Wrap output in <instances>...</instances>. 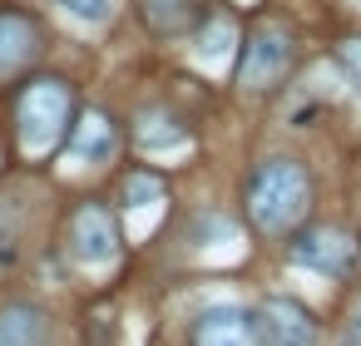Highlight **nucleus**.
I'll return each instance as SVG.
<instances>
[{
    "mask_svg": "<svg viewBox=\"0 0 361 346\" xmlns=\"http://www.w3.org/2000/svg\"><path fill=\"white\" fill-rule=\"evenodd\" d=\"M312 203V178L297 159H267L247 178V218L257 233H287Z\"/></svg>",
    "mask_w": 361,
    "mask_h": 346,
    "instance_id": "1",
    "label": "nucleus"
},
{
    "mask_svg": "<svg viewBox=\"0 0 361 346\" xmlns=\"http://www.w3.org/2000/svg\"><path fill=\"white\" fill-rule=\"evenodd\" d=\"M70 124V89L65 80H35L20 94V134L30 149H55Z\"/></svg>",
    "mask_w": 361,
    "mask_h": 346,
    "instance_id": "2",
    "label": "nucleus"
},
{
    "mask_svg": "<svg viewBox=\"0 0 361 346\" xmlns=\"http://www.w3.org/2000/svg\"><path fill=\"white\" fill-rule=\"evenodd\" d=\"M292 65V35L282 25H257L243 45V65H238V85L243 89H267L287 75Z\"/></svg>",
    "mask_w": 361,
    "mask_h": 346,
    "instance_id": "3",
    "label": "nucleus"
},
{
    "mask_svg": "<svg viewBox=\"0 0 361 346\" xmlns=\"http://www.w3.org/2000/svg\"><path fill=\"white\" fill-rule=\"evenodd\" d=\"M292 262L322 277H351L356 272V242L336 228H307L292 237Z\"/></svg>",
    "mask_w": 361,
    "mask_h": 346,
    "instance_id": "4",
    "label": "nucleus"
},
{
    "mask_svg": "<svg viewBox=\"0 0 361 346\" xmlns=\"http://www.w3.org/2000/svg\"><path fill=\"white\" fill-rule=\"evenodd\" d=\"M257 341L262 346H317V316L292 297H267L257 307Z\"/></svg>",
    "mask_w": 361,
    "mask_h": 346,
    "instance_id": "5",
    "label": "nucleus"
},
{
    "mask_svg": "<svg viewBox=\"0 0 361 346\" xmlns=\"http://www.w3.org/2000/svg\"><path fill=\"white\" fill-rule=\"evenodd\" d=\"M70 252L80 262H109L119 252V228L104 203H80L70 218Z\"/></svg>",
    "mask_w": 361,
    "mask_h": 346,
    "instance_id": "6",
    "label": "nucleus"
},
{
    "mask_svg": "<svg viewBox=\"0 0 361 346\" xmlns=\"http://www.w3.org/2000/svg\"><path fill=\"white\" fill-rule=\"evenodd\" d=\"M193 346H257V321L238 307H208L193 321Z\"/></svg>",
    "mask_w": 361,
    "mask_h": 346,
    "instance_id": "7",
    "label": "nucleus"
},
{
    "mask_svg": "<svg viewBox=\"0 0 361 346\" xmlns=\"http://www.w3.org/2000/svg\"><path fill=\"white\" fill-rule=\"evenodd\" d=\"M35 50H40V30H35V20L20 16V11H0V80L16 75L20 65H30Z\"/></svg>",
    "mask_w": 361,
    "mask_h": 346,
    "instance_id": "8",
    "label": "nucleus"
},
{
    "mask_svg": "<svg viewBox=\"0 0 361 346\" xmlns=\"http://www.w3.org/2000/svg\"><path fill=\"white\" fill-rule=\"evenodd\" d=\"M114 144H119V134H114V124L104 119V114H80V124L70 129V139H65V154L75 159V163H104L109 154H114Z\"/></svg>",
    "mask_w": 361,
    "mask_h": 346,
    "instance_id": "9",
    "label": "nucleus"
},
{
    "mask_svg": "<svg viewBox=\"0 0 361 346\" xmlns=\"http://www.w3.org/2000/svg\"><path fill=\"white\" fill-rule=\"evenodd\" d=\"M0 346H45V311L30 302H11L0 311Z\"/></svg>",
    "mask_w": 361,
    "mask_h": 346,
    "instance_id": "10",
    "label": "nucleus"
},
{
    "mask_svg": "<svg viewBox=\"0 0 361 346\" xmlns=\"http://www.w3.org/2000/svg\"><path fill=\"white\" fill-rule=\"evenodd\" d=\"M188 16H193V0H144V25L159 30V35L183 30Z\"/></svg>",
    "mask_w": 361,
    "mask_h": 346,
    "instance_id": "11",
    "label": "nucleus"
},
{
    "mask_svg": "<svg viewBox=\"0 0 361 346\" xmlns=\"http://www.w3.org/2000/svg\"><path fill=\"white\" fill-rule=\"evenodd\" d=\"M164 198V178L159 173H129L124 178V208H149Z\"/></svg>",
    "mask_w": 361,
    "mask_h": 346,
    "instance_id": "12",
    "label": "nucleus"
},
{
    "mask_svg": "<svg viewBox=\"0 0 361 346\" xmlns=\"http://www.w3.org/2000/svg\"><path fill=\"white\" fill-rule=\"evenodd\" d=\"M173 119L169 114H154V119H144V129H139V144L144 149H169V144H183V129H169Z\"/></svg>",
    "mask_w": 361,
    "mask_h": 346,
    "instance_id": "13",
    "label": "nucleus"
},
{
    "mask_svg": "<svg viewBox=\"0 0 361 346\" xmlns=\"http://www.w3.org/2000/svg\"><path fill=\"white\" fill-rule=\"evenodd\" d=\"M60 6H65L75 20H85V25H99V20L114 16V0H60Z\"/></svg>",
    "mask_w": 361,
    "mask_h": 346,
    "instance_id": "14",
    "label": "nucleus"
},
{
    "mask_svg": "<svg viewBox=\"0 0 361 346\" xmlns=\"http://www.w3.org/2000/svg\"><path fill=\"white\" fill-rule=\"evenodd\" d=\"M336 60H341L346 80H351L356 94H361V35H356V40H341V45H336Z\"/></svg>",
    "mask_w": 361,
    "mask_h": 346,
    "instance_id": "15",
    "label": "nucleus"
},
{
    "mask_svg": "<svg viewBox=\"0 0 361 346\" xmlns=\"http://www.w3.org/2000/svg\"><path fill=\"white\" fill-rule=\"evenodd\" d=\"M223 40H233V25H223V20H218V25L198 40V50H203V55H218V50H223Z\"/></svg>",
    "mask_w": 361,
    "mask_h": 346,
    "instance_id": "16",
    "label": "nucleus"
},
{
    "mask_svg": "<svg viewBox=\"0 0 361 346\" xmlns=\"http://www.w3.org/2000/svg\"><path fill=\"white\" fill-rule=\"evenodd\" d=\"M346 346H361V316L351 321V336H346Z\"/></svg>",
    "mask_w": 361,
    "mask_h": 346,
    "instance_id": "17",
    "label": "nucleus"
}]
</instances>
